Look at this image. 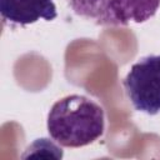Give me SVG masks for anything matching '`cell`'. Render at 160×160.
Returning <instances> with one entry per match:
<instances>
[{
	"instance_id": "4",
	"label": "cell",
	"mask_w": 160,
	"mask_h": 160,
	"mask_svg": "<svg viewBox=\"0 0 160 160\" xmlns=\"http://www.w3.org/2000/svg\"><path fill=\"white\" fill-rule=\"evenodd\" d=\"M0 14L4 21L21 26L58 16L54 0H0Z\"/></svg>"
},
{
	"instance_id": "1",
	"label": "cell",
	"mask_w": 160,
	"mask_h": 160,
	"mask_svg": "<svg viewBox=\"0 0 160 160\" xmlns=\"http://www.w3.org/2000/svg\"><path fill=\"white\" fill-rule=\"evenodd\" d=\"M46 126L50 138L59 145L82 148L104 135L105 112L94 100L71 94L51 106Z\"/></svg>"
},
{
	"instance_id": "2",
	"label": "cell",
	"mask_w": 160,
	"mask_h": 160,
	"mask_svg": "<svg viewBox=\"0 0 160 160\" xmlns=\"http://www.w3.org/2000/svg\"><path fill=\"white\" fill-rule=\"evenodd\" d=\"M79 16L101 26H128L150 20L160 8V0H66Z\"/></svg>"
},
{
	"instance_id": "3",
	"label": "cell",
	"mask_w": 160,
	"mask_h": 160,
	"mask_svg": "<svg viewBox=\"0 0 160 160\" xmlns=\"http://www.w3.org/2000/svg\"><path fill=\"white\" fill-rule=\"evenodd\" d=\"M128 99L135 110L148 115L160 112V55H149L135 62L122 80Z\"/></svg>"
}]
</instances>
